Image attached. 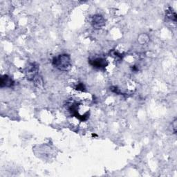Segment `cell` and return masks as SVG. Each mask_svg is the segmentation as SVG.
Here are the masks:
<instances>
[{"label":"cell","instance_id":"6da1fadb","mask_svg":"<svg viewBox=\"0 0 177 177\" xmlns=\"http://www.w3.org/2000/svg\"><path fill=\"white\" fill-rule=\"evenodd\" d=\"M53 65L62 71H66L70 66V57L66 54L60 55L53 60Z\"/></svg>","mask_w":177,"mask_h":177},{"label":"cell","instance_id":"7a4b0ae2","mask_svg":"<svg viewBox=\"0 0 177 177\" xmlns=\"http://www.w3.org/2000/svg\"><path fill=\"white\" fill-rule=\"evenodd\" d=\"M92 24L93 27H95L96 29H99L100 27L104 26V24H105V20H104L102 16L96 15V16L93 18Z\"/></svg>","mask_w":177,"mask_h":177},{"label":"cell","instance_id":"3957f363","mask_svg":"<svg viewBox=\"0 0 177 177\" xmlns=\"http://www.w3.org/2000/svg\"><path fill=\"white\" fill-rule=\"evenodd\" d=\"M91 64L95 67H98V68L105 67V66H107V65L106 60L102 58H97L96 60H94L92 61V62H91Z\"/></svg>","mask_w":177,"mask_h":177},{"label":"cell","instance_id":"277c9868","mask_svg":"<svg viewBox=\"0 0 177 177\" xmlns=\"http://www.w3.org/2000/svg\"><path fill=\"white\" fill-rule=\"evenodd\" d=\"M13 84H14V82L13 80H12L10 77H8V75H4V77L2 78V80H1V87H3L4 86L11 87V86H13Z\"/></svg>","mask_w":177,"mask_h":177}]
</instances>
